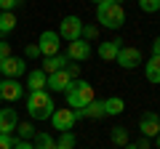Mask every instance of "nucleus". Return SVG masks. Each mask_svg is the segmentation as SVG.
<instances>
[{"mask_svg":"<svg viewBox=\"0 0 160 149\" xmlns=\"http://www.w3.org/2000/svg\"><path fill=\"white\" fill-rule=\"evenodd\" d=\"M24 56H27V59H38V56H40L38 43H27V46H24Z\"/></svg>","mask_w":160,"mask_h":149,"instance_id":"29","label":"nucleus"},{"mask_svg":"<svg viewBox=\"0 0 160 149\" xmlns=\"http://www.w3.org/2000/svg\"><path fill=\"white\" fill-rule=\"evenodd\" d=\"M22 3H24V0H0V8H3V11H11V13H13V8H19Z\"/></svg>","mask_w":160,"mask_h":149,"instance_id":"30","label":"nucleus"},{"mask_svg":"<svg viewBox=\"0 0 160 149\" xmlns=\"http://www.w3.org/2000/svg\"><path fill=\"white\" fill-rule=\"evenodd\" d=\"M32 147L35 149H56V138H53L51 133H35Z\"/></svg>","mask_w":160,"mask_h":149,"instance_id":"21","label":"nucleus"},{"mask_svg":"<svg viewBox=\"0 0 160 149\" xmlns=\"http://www.w3.org/2000/svg\"><path fill=\"white\" fill-rule=\"evenodd\" d=\"M64 69H67V74L72 77V80H78V74H80V64H67Z\"/></svg>","mask_w":160,"mask_h":149,"instance_id":"31","label":"nucleus"},{"mask_svg":"<svg viewBox=\"0 0 160 149\" xmlns=\"http://www.w3.org/2000/svg\"><path fill=\"white\" fill-rule=\"evenodd\" d=\"M99 24H83V35H80V37H83V40L86 43H91V40H96L99 37Z\"/></svg>","mask_w":160,"mask_h":149,"instance_id":"24","label":"nucleus"},{"mask_svg":"<svg viewBox=\"0 0 160 149\" xmlns=\"http://www.w3.org/2000/svg\"><path fill=\"white\" fill-rule=\"evenodd\" d=\"M24 72H27V64H24V59H19V56L0 59V74H6V77H11V80H19Z\"/></svg>","mask_w":160,"mask_h":149,"instance_id":"8","label":"nucleus"},{"mask_svg":"<svg viewBox=\"0 0 160 149\" xmlns=\"http://www.w3.org/2000/svg\"><path fill=\"white\" fill-rule=\"evenodd\" d=\"M96 22H99V27H104V29H120L126 24V11H123V6L107 0L102 6H96Z\"/></svg>","mask_w":160,"mask_h":149,"instance_id":"2","label":"nucleus"},{"mask_svg":"<svg viewBox=\"0 0 160 149\" xmlns=\"http://www.w3.org/2000/svg\"><path fill=\"white\" fill-rule=\"evenodd\" d=\"M75 117L78 120H102V117H107L104 115V101H99V99H93L88 107H83V109H75Z\"/></svg>","mask_w":160,"mask_h":149,"instance_id":"13","label":"nucleus"},{"mask_svg":"<svg viewBox=\"0 0 160 149\" xmlns=\"http://www.w3.org/2000/svg\"><path fill=\"white\" fill-rule=\"evenodd\" d=\"M16 133H19V138H24V141H32L38 131H35L32 123H19V125H16Z\"/></svg>","mask_w":160,"mask_h":149,"instance_id":"23","label":"nucleus"},{"mask_svg":"<svg viewBox=\"0 0 160 149\" xmlns=\"http://www.w3.org/2000/svg\"><path fill=\"white\" fill-rule=\"evenodd\" d=\"M59 46H62V37H59V32H53V29H46V32H40L38 37V48H40V56H56L59 53Z\"/></svg>","mask_w":160,"mask_h":149,"instance_id":"6","label":"nucleus"},{"mask_svg":"<svg viewBox=\"0 0 160 149\" xmlns=\"http://www.w3.org/2000/svg\"><path fill=\"white\" fill-rule=\"evenodd\" d=\"M59 37L62 40H67V43H72V40H80V35H83V22H80L78 16H64L62 22H59Z\"/></svg>","mask_w":160,"mask_h":149,"instance_id":"5","label":"nucleus"},{"mask_svg":"<svg viewBox=\"0 0 160 149\" xmlns=\"http://www.w3.org/2000/svg\"><path fill=\"white\" fill-rule=\"evenodd\" d=\"M16 141H19V138H13L11 133H0V149H13Z\"/></svg>","mask_w":160,"mask_h":149,"instance_id":"28","label":"nucleus"},{"mask_svg":"<svg viewBox=\"0 0 160 149\" xmlns=\"http://www.w3.org/2000/svg\"><path fill=\"white\" fill-rule=\"evenodd\" d=\"M144 77L152 85H160V56H149L144 61Z\"/></svg>","mask_w":160,"mask_h":149,"instance_id":"17","label":"nucleus"},{"mask_svg":"<svg viewBox=\"0 0 160 149\" xmlns=\"http://www.w3.org/2000/svg\"><path fill=\"white\" fill-rule=\"evenodd\" d=\"M3 40H6V35H3V32H0V43H3Z\"/></svg>","mask_w":160,"mask_h":149,"instance_id":"37","label":"nucleus"},{"mask_svg":"<svg viewBox=\"0 0 160 149\" xmlns=\"http://www.w3.org/2000/svg\"><path fill=\"white\" fill-rule=\"evenodd\" d=\"M123 112H126V101L120 96L104 99V115H123Z\"/></svg>","mask_w":160,"mask_h":149,"instance_id":"19","label":"nucleus"},{"mask_svg":"<svg viewBox=\"0 0 160 149\" xmlns=\"http://www.w3.org/2000/svg\"><path fill=\"white\" fill-rule=\"evenodd\" d=\"M46 80H48V74L43 69H32L27 74V88L29 91H46Z\"/></svg>","mask_w":160,"mask_h":149,"instance_id":"18","label":"nucleus"},{"mask_svg":"<svg viewBox=\"0 0 160 149\" xmlns=\"http://www.w3.org/2000/svg\"><path fill=\"white\" fill-rule=\"evenodd\" d=\"M69 85H72V77L67 74V69H62V72H53V74H48V80H46V88H48L51 93H64Z\"/></svg>","mask_w":160,"mask_h":149,"instance_id":"12","label":"nucleus"},{"mask_svg":"<svg viewBox=\"0 0 160 149\" xmlns=\"http://www.w3.org/2000/svg\"><path fill=\"white\" fill-rule=\"evenodd\" d=\"M112 3H118V6H123V0H112Z\"/></svg>","mask_w":160,"mask_h":149,"instance_id":"38","label":"nucleus"},{"mask_svg":"<svg viewBox=\"0 0 160 149\" xmlns=\"http://www.w3.org/2000/svg\"><path fill=\"white\" fill-rule=\"evenodd\" d=\"M13 29H16V16H13L11 11H3V13H0V32L11 35Z\"/></svg>","mask_w":160,"mask_h":149,"instance_id":"22","label":"nucleus"},{"mask_svg":"<svg viewBox=\"0 0 160 149\" xmlns=\"http://www.w3.org/2000/svg\"><path fill=\"white\" fill-rule=\"evenodd\" d=\"M67 64H69V59L64 56V53H56V56H46L43 59V67L40 69H43L46 74H53V72H62Z\"/></svg>","mask_w":160,"mask_h":149,"instance_id":"16","label":"nucleus"},{"mask_svg":"<svg viewBox=\"0 0 160 149\" xmlns=\"http://www.w3.org/2000/svg\"><path fill=\"white\" fill-rule=\"evenodd\" d=\"M91 3H96V6H102V3H107V0H91Z\"/></svg>","mask_w":160,"mask_h":149,"instance_id":"36","label":"nucleus"},{"mask_svg":"<svg viewBox=\"0 0 160 149\" xmlns=\"http://www.w3.org/2000/svg\"><path fill=\"white\" fill-rule=\"evenodd\" d=\"M72 147H75V133L72 131L62 133V138L56 141V149H72Z\"/></svg>","mask_w":160,"mask_h":149,"instance_id":"25","label":"nucleus"},{"mask_svg":"<svg viewBox=\"0 0 160 149\" xmlns=\"http://www.w3.org/2000/svg\"><path fill=\"white\" fill-rule=\"evenodd\" d=\"M13 149H35V147H32V141H24V138H19V141L13 144Z\"/></svg>","mask_w":160,"mask_h":149,"instance_id":"34","label":"nucleus"},{"mask_svg":"<svg viewBox=\"0 0 160 149\" xmlns=\"http://www.w3.org/2000/svg\"><path fill=\"white\" fill-rule=\"evenodd\" d=\"M67 107L69 109H83L88 107V104L96 99V93H93V85L86 80H72V85L67 88Z\"/></svg>","mask_w":160,"mask_h":149,"instance_id":"3","label":"nucleus"},{"mask_svg":"<svg viewBox=\"0 0 160 149\" xmlns=\"http://www.w3.org/2000/svg\"><path fill=\"white\" fill-rule=\"evenodd\" d=\"M75 123H78V117H75V109L69 107H56L51 115V128H56L59 133H67L69 128H75Z\"/></svg>","mask_w":160,"mask_h":149,"instance_id":"4","label":"nucleus"},{"mask_svg":"<svg viewBox=\"0 0 160 149\" xmlns=\"http://www.w3.org/2000/svg\"><path fill=\"white\" fill-rule=\"evenodd\" d=\"M109 138H112V147H120V149L131 141V136H128V128H123V125L112 128V131H109Z\"/></svg>","mask_w":160,"mask_h":149,"instance_id":"20","label":"nucleus"},{"mask_svg":"<svg viewBox=\"0 0 160 149\" xmlns=\"http://www.w3.org/2000/svg\"><path fill=\"white\" fill-rule=\"evenodd\" d=\"M0 83H3V80H0Z\"/></svg>","mask_w":160,"mask_h":149,"instance_id":"41","label":"nucleus"},{"mask_svg":"<svg viewBox=\"0 0 160 149\" xmlns=\"http://www.w3.org/2000/svg\"><path fill=\"white\" fill-rule=\"evenodd\" d=\"M8 56H11V46L3 40V43H0V59H8Z\"/></svg>","mask_w":160,"mask_h":149,"instance_id":"33","label":"nucleus"},{"mask_svg":"<svg viewBox=\"0 0 160 149\" xmlns=\"http://www.w3.org/2000/svg\"><path fill=\"white\" fill-rule=\"evenodd\" d=\"M112 149H120V147H112Z\"/></svg>","mask_w":160,"mask_h":149,"instance_id":"40","label":"nucleus"},{"mask_svg":"<svg viewBox=\"0 0 160 149\" xmlns=\"http://www.w3.org/2000/svg\"><path fill=\"white\" fill-rule=\"evenodd\" d=\"M149 147H152V138H144V136H142L139 141H128L123 149H149Z\"/></svg>","mask_w":160,"mask_h":149,"instance_id":"27","label":"nucleus"},{"mask_svg":"<svg viewBox=\"0 0 160 149\" xmlns=\"http://www.w3.org/2000/svg\"><path fill=\"white\" fill-rule=\"evenodd\" d=\"M139 8L144 13H158L160 11V0H139Z\"/></svg>","mask_w":160,"mask_h":149,"instance_id":"26","label":"nucleus"},{"mask_svg":"<svg viewBox=\"0 0 160 149\" xmlns=\"http://www.w3.org/2000/svg\"><path fill=\"white\" fill-rule=\"evenodd\" d=\"M115 61H118L123 69H136V67L144 64V56H142V51H139L136 46H123Z\"/></svg>","mask_w":160,"mask_h":149,"instance_id":"7","label":"nucleus"},{"mask_svg":"<svg viewBox=\"0 0 160 149\" xmlns=\"http://www.w3.org/2000/svg\"><path fill=\"white\" fill-rule=\"evenodd\" d=\"M120 48H123V40H104V43H99V48H96V53H99V59L102 61H115L118 59V53H120Z\"/></svg>","mask_w":160,"mask_h":149,"instance_id":"14","label":"nucleus"},{"mask_svg":"<svg viewBox=\"0 0 160 149\" xmlns=\"http://www.w3.org/2000/svg\"><path fill=\"white\" fill-rule=\"evenodd\" d=\"M19 125V115L13 107H3L0 109V133H13Z\"/></svg>","mask_w":160,"mask_h":149,"instance_id":"15","label":"nucleus"},{"mask_svg":"<svg viewBox=\"0 0 160 149\" xmlns=\"http://www.w3.org/2000/svg\"><path fill=\"white\" fill-rule=\"evenodd\" d=\"M53 109H56V104H53V99H51L48 91H29V96H27V115L32 117V120H51Z\"/></svg>","mask_w":160,"mask_h":149,"instance_id":"1","label":"nucleus"},{"mask_svg":"<svg viewBox=\"0 0 160 149\" xmlns=\"http://www.w3.org/2000/svg\"><path fill=\"white\" fill-rule=\"evenodd\" d=\"M139 131L144 138H155L160 133V115L158 112H144L142 120H139Z\"/></svg>","mask_w":160,"mask_h":149,"instance_id":"9","label":"nucleus"},{"mask_svg":"<svg viewBox=\"0 0 160 149\" xmlns=\"http://www.w3.org/2000/svg\"><path fill=\"white\" fill-rule=\"evenodd\" d=\"M149 51H152V56H160V35L155 37L152 43H149Z\"/></svg>","mask_w":160,"mask_h":149,"instance_id":"32","label":"nucleus"},{"mask_svg":"<svg viewBox=\"0 0 160 149\" xmlns=\"http://www.w3.org/2000/svg\"><path fill=\"white\" fill-rule=\"evenodd\" d=\"M155 147L160 149V133H158V136H155Z\"/></svg>","mask_w":160,"mask_h":149,"instance_id":"35","label":"nucleus"},{"mask_svg":"<svg viewBox=\"0 0 160 149\" xmlns=\"http://www.w3.org/2000/svg\"><path fill=\"white\" fill-rule=\"evenodd\" d=\"M64 56L72 59V61H78V64L80 61H88V59H91V43H86L83 37H80V40H72Z\"/></svg>","mask_w":160,"mask_h":149,"instance_id":"10","label":"nucleus"},{"mask_svg":"<svg viewBox=\"0 0 160 149\" xmlns=\"http://www.w3.org/2000/svg\"><path fill=\"white\" fill-rule=\"evenodd\" d=\"M0 96H3V101H19V99L24 96V85L19 80L6 77V80L0 83Z\"/></svg>","mask_w":160,"mask_h":149,"instance_id":"11","label":"nucleus"},{"mask_svg":"<svg viewBox=\"0 0 160 149\" xmlns=\"http://www.w3.org/2000/svg\"><path fill=\"white\" fill-rule=\"evenodd\" d=\"M0 104H3V96H0Z\"/></svg>","mask_w":160,"mask_h":149,"instance_id":"39","label":"nucleus"}]
</instances>
